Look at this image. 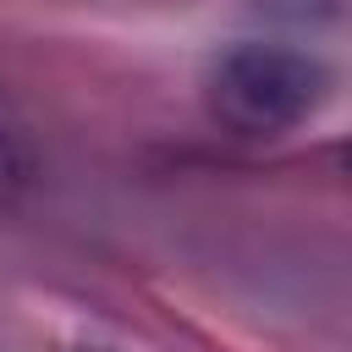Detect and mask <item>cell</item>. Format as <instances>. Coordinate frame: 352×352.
I'll return each mask as SVG.
<instances>
[{"instance_id":"3957f363","label":"cell","mask_w":352,"mask_h":352,"mask_svg":"<svg viewBox=\"0 0 352 352\" xmlns=\"http://www.w3.org/2000/svg\"><path fill=\"white\" fill-rule=\"evenodd\" d=\"M72 352H104V346H72Z\"/></svg>"},{"instance_id":"7a4b0ae2","label":"cell","mask_w":352,"mask_h":352,"mask_svg":"<svg viewBox=\"0 0 352 352\" xmlns=\"http://www.w3.org/2000/svg\"><path fill=\"white\" fill-rule=\"evenodd\" d=\"M16 176H22V143H16V132H11L6 116H0V187L16 182Z\"/></svg>"},{"instance_id":"6da1fadb","label":"cell","mask_w":352,"mask_h":352,"mask_svg":"<svg viewBox=\"0 0 352 352\" xmlns=\"http://www.w3.org/2000/svg\"><path fill=\"white\" fill-rule=\"evenodd\" d=\"M330 94V72L319 55L292 44H231L204 72L209 116L236 138H280L302 126Z\"/></svg>"}]
</instances>
